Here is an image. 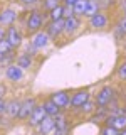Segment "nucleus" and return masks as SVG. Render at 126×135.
<instances>
[{"instance_id":"obj_1","label":"nucleus","mask_w":126,"mask_h":135,"mask_svg":"<svg viewBox=\"0 0 126 135\" xmlns=\"http://www.w3.org/2000/svg\"><path fill=\"white\" fill-rule=\"evenodd\" d=\"M42 22H44V19H42V14H40V12H32L30 17H29V20H27V31L29 32L40 31Z\"/></svg>"},{"instance_id":"obj_2","label":"nucleus","mask_w":126,"mask_h":135,"mask_svg":"<svg viewBox=\"0 0 126 135\" xmlns=\"http://www.w3.org/2000/svg\"><path fill=\"white\" fill-rule=\"evenodd\" d=\"M5 41L12 46V47H17V46L22 44V34L17 31L15 27H10V29L5 32Z\"/></svg>"},{"instance_id":"obj_3","label":"nucleus","mask_w":126,"mask_h":135,"mask_svg":"<svg viewBox=\"0 0 126 135\" xmlns=\"http://www.w3.org/2000/svg\"><path fill=\"white\" fill-rule=\"evenodd\" d=\"M108 127H113L116 130H124L126 128V115H111L106 118Z\"/></svg>"},{"instance_id":"obj_4","label":"nucleus","mask_w":126,"mask_h":135,"mask_svg":"<svg viewBox=\"0 0 126 135\" xmlns=\"http://www.w3.org/2000/svg\"><path fill=\"white\" fill-rule=\"evenodd\" d=\"M44 117H45L44 107H39V105H35V107H34V110L30 112V115H29V125H32V127L39 125Z\"/></svg>"},{"instance_id":"obj_5","label":"nucleus","mask_w":126,"mask_h":135,"mask_svg":"<svg viewBox=\"0 0 126 135\" xmlns=\"http://www.w3.org/2000/svg\"><path fill=\"white\" fill-rule=\"evenodd\" d=\"M54 128H56V122H54V117L45 115L44 118H42V122L39 123V132H40L42 135H49Z\"/></svg>"},{"instance_id":"obj_6","label":"nucleus","mask_w":126,"mask_h":135,"mask_svg":"<svg viewBox=\"0 0 126 135\" xmlns=\"http://www.w3.org/2000/svg\"><path fill=\"white\" fill-rule=\"evenodd\" d=\"M113 88H109V86H104L103 90L99 91V95H98V98H96V103L99 105V107H106V105L109 103V101L113 100Z\"/></svg>"},{"instance_id":"obj_7","label":"nucleus","mask_w":126,"mask_h":135,"mask_svg":"<svg viewBox=\"0 0 126 135\" xmlns=\"http://www.w3.org/2000/svg\"><path fill=\"white\" fill-rule=\"evenodd\" d=\"M69 95H67L66 91H56L52 96H50V101L52 103H56L59 108H66V107H69Z\"/></svg>"},{"instance_id":"obj_8","label":"nucleus","mask_w":126,"mask_h":135,"mask_svg":"<svg viewBox=\"0 0 126 135\" xmlns=\"http://www.w3.org/2000/svg\"><path fill=\"white\" fill-rule=\"evenodd\" d=\"M47 42H49V36H47V32H44V31H37V32H34L32 46H34L35 49H40V47H44V46H47Z\"/></svg>"},{"instance_id":"obj_9","label":"nucleus","mask_w":126,"mask_h":135,"mask_svg":"<svg viewBox=\"0 0 126 135\" xmlns=\"http://www.w3.org/2000/svg\"><path fill=\"white\" fill-rule=\"evenodd\" d=\"M87 100H89V93H87L86 90H81L69 100V105H72V107H76V108H81Z\"/></svg>"},{"instance_id":"obj_10","label":"nucleus","mask_w":126,"mask_h":135,"mask_svg":"<svg viewBox=\"0 0 126 135\" xmlns=\"http://www.w3.org/2000/svg\"><path fill=\"white\" fill-rule=\"evenodd\" d=\"M34 107H35V100L34 98H27L24 101V103H20V110H19V118H29V115H30V112L34 110Z\"/></svg>"},{"instance_id":"obj_11","label":"nucleus","mask_w":126,"mask_h":135,"mask_svg":"<svg viewBox=\"0 0 126 135\" xmlns=\"http://www.w3.org/2000/svg\"><path fill=\"white\" fill-rule=\"evenodd\" d=\"M5 76L10 81H19V79H22L24 71H22V68H19L17 64H10V66H7V69H5Z\"/></svg>"},{"instance_id":"obj_12","label":"nucleus","mask_w":126,"mask_h":135,"mask_svg":"<svg viewBox=\"0 0 126 135\" xmlns=\"http://www.w3.org/2000/svg\"><path fill=\"white\" fill-rule=\"evenodd\" d=\"M62 31H64V20L62 19L52 20V22L47 25V36L49 37H57Z\"/></svg>"},{"instance_id":"obj_13","label":"nucleus","mask_w":126,"mask_h":135,"mask_svg":"<svg viewBox=\"0 0 126 135\" xmlns=\"http://www.w3.org/2000/svg\"><path fill=\"white\" fill-rule=\"evenodd\" d=\"M106 24H108V17L104 15V14H94L91 17V27H94V29H103V27H106Z\"/></svg>"},{"instance_id":"obj_14","label":"nucleus","mask_w":126,"mask_h":135,"mask_svg":"<svg viewBox=\"0 0 126 135\" xmlns=\"http://www.w3.org/2000/svg\"><path fill=\"white\" fill-rule=\"evenodd\" d=\"M15 12L7 8V10H2L0 12V25H10L12 22L15 20Z\"/></svg>"},{"instance_id":"obj_15","label":"nucleus","mask_w":126,"mask_h":135,"mask_svg":"<svg viewBox=\"0 0 126 135\" xmlns=\"http://www.w3.org/2000/svg\"><path fill=\"white\" fill-rule=\"evenodd\" d=\"M19 110H20V103L17 100H12V101H8L7 103V107H5V113L10 118H15L17 115H19Z\"/></svg>"},{"instance_id":"obj_16","label":"nucleus","mask_w":126,"mask_h":135,"mask_svg":"<svg viewBox=\"0 0 126 135\" xmlns=\"http://www.w3.org/2000/svg\"><path fill=\"white\" fill-rule=\"evenodd\" d=\"M77 27H79V20L76 19V17H69V19L64 20V32L74 34L76 31H77Z\"/></svg>"},{"instance_id":"obj_17","label":"nucleus","mask_w":126,"mask_h":135,"mask_svg":"<svg viewBox=\"0 0 126 135\" xmlns=\"http://www.w3.org/2000/svg\"><path fill=\"white\" fill-rule=\"evenodd\" d=\"M42 107H44L45 115H49V117H56V115H59V113H61V108H59L56 103H52L50 100H47L44 105H42Z\"/></svg>"},{"instance_id":"obj_18","label":"nucleus","mask_w":126,"mask_h":135,"mask_svg":"<svg viewBox=\"0 0 126 135\" xmlns=\"http://www.w3.org/2000/svg\"><path fill=\"white\" fill-rule=\"evenodd\" d=\"M98 8H99V5H98V2H96V0H87V2H86V7H84V14L82 15L92 17L94 14H98Z\"/></svg>"},{"instance_id":"obj_19","label":"nucleus","mask_w":126,"mask_h":135,"mask_svg":"<svg viewBox=\"0 0 126 135\" xmlns=\"http://www.w3.org/2000/svg\"><path fill=\"white\" fill-rule=\"evenodd\" d=\"M30 62H32V59H30V54H22V56H19L17 57V66L19 68H30Z\"/></svg>"},{"instance_id":"obj_20","label":"nucleus","mask_w":126,"mask_h":135,"mask_svg":"<svg viewBox=\"0 0 126 135\" xmlns=\"http://www.w3.org/2000/svg\"><path fill=\"white\" fill-rule=\"evenodd\" d=\"M86 2H87V0H77V2H76L74 5H72L74 14L82 15V14H84V7H86Z\"/></svg>"},{"instance_id":"obj_21","label":"nucleus","mask_w":126,"mask_h":135,"mask_svg":"<svg viewBox=\"0 0 126 135\" xmlns=\"http://www.w3.org/2000/svg\"><path fill=\"white\" fill-rule=\"evenodd\" d=\"M50 19H52V20H59V19H62V7H61V5L54 7L52 10H50Z\"/></svg>"},{"instance_id":"obj_22","label":"nucleus","mask_w":126,"mask_h":135,"mask_svg":"<svg viewBox=\"0 0 126 135\" xmlns=\"http://www.w3.org/2000/svg\"><path fill=\"white\" fill-rule=\"evenodd\" d=\"M94 107H96V103H92V101L87 100L81 108H82V112H84V113H92V112H94Z\"/></svg>"},{"instance_id":"obj_23","label":"nucleus","mask_w":126,"mask_h":135,"mask_svg":"<svg viewBox=\"0 0 126 135\" xmlns=\"http://www.w3.org/2000/svg\"><path fill=\"white\" fill-rule=\"evenodd\" d=\"M101 135H119V130L113 128V127H104L101 130Z\"/></svg>"},{"instance_id":"obj_24","label":"nucleus","mask_w":126,"mask_h":135,"mask_svg":"<svg viewBox=\"0 0 126 135\" xmlns=\"http://www.w3.org/2000/svg\"><path fill=\"white\" fill-rule=\"evenodd\" d=\"M62 17H66V19H69V17H74V10L71 5H66L62 7Z\"/></svg>"},{"instance_id":"obj_25","label":"nucleus","mask_w":126,"mask_h":135,"mask_svg":"<svg viewBox=\"0 0 126 135\" xmlns=\"http://www.w3.org/2000/svg\"><path fill=\"white\" fill-rule=\"evenodd\" d=\"M57 5H59V0H44V8H47V10H52Z\"/></svg>"},{"instance_id":"obj_26","label":"nucleus","mask_w":126,"mask_h":135,"mask_svg":"<svg viewBox=\"0 0 126 135\" xmlns=\"http://www.w3.org/2000/svg\"><path fill=\"white\" fill-rule=\"evenodd\" d=\"M118 32H119L121 36H126V19H121L119 22H118Z\"/></svg>"},{"instance_id":"obj_27","label":"nucleus","mask_w":126,"mask_h":135,"mask_svg":"<svg viewBox=\"0 0 126 135\" xmlns=\"http://www.w3.org/2000/svg\"><path fill=\"white\" fill-rule=\"evenodd\" d=\"M118 76H119V79L126 81V62H123V64L118 68Z\"/></svg>"},{"instance_id":"obj_28","label":"nucleus","mask_w":126,"mask_h":135,"mask_svg":"<svg viewBox=\"0 0 126 135\" xmlns=\"http://www.w3.org/2000/svg\"><path fill=\"white\" fill-rule=\"evenodd\" d=\"M5 107H7V101H3V98H0V115L5 113Z\"/></svg>"},{"instance_id":"obj_29","label":"nucleus","mask_w":126,"mask_h":135,"mask_svg":"<svg viewBox=\"0 0 126 135\" xmlns=\"http://www.w3.org/2000/svg\"><path fill=\"white\" fill-rule=\"evenodd\" d=\"M5 91H7V88L3 86V84H0V98H3V95H5Z\"/></svg>"},{"instance_id":"obj_30","label":"nucleus","mask_w":126,"mask_h":135,"mask_svg":"<svg viewBox=\"0 0 126 135\" xmlns=\"http://www.w3.org/2000/svg\"><path fill=\"white\" fill-rule=\"evenodd\" d=\"M2 39H5V29L0 27V41H2Z\"/></svg>"},{"instance_id":"obj_31","label":"nucleus","mask_w":126,"mask_h":135,"mask_svg":"<svg viewBox=\"0 0 126 135\" xmlns=\"http://www.w3.org/2000/svg\"><path fill=\"white\" fill-rule=\"evenodd\" d=\"M76 2H77V0H66V5H71V7H72Z\"/></svg>"},{"instance_id":"obj_32","label":"nucleus","mask_w":126,"mask_h":135,"mask_svg":"<svg viewBox=\"0 0 126 135\" xmlns=\"http://www.w3.org/2000/svg\"><path fill=\"white\" fill-rule=\"evenodd\" d=\"M20 2H22V3H29V5H30V3H35L37 0H20Z\"/></svg>"},{"instance_id":"obj_33","label":"nucleus","mask_w":126,"mask_h":135,"mask_svg":"<svg viewBox=\"0 0 126 135\" xmlns=\"http://www.w3.org/2000/svg\"><path fill=\"white\" fill-rule=\"evenodd\" d=\"M119 135H126V128H124V130H123V132H121Z\"/></svg>"}]
</instances>
